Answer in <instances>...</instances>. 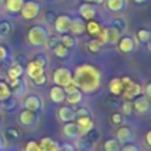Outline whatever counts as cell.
I'll return each mask as SVG.
<instances>
[{
  "mask_svg": "<svg viewBox=\"0 0 151 151\" xmlns=\"http://www.w3.org/2000/svg\"><path fill=\"white\" fill-rule=\"evenodd\" d=\"M73 82L82 93H94L101 86V73L94 65L81 64L74 69Z\"/></svg>",
  "mask_w": 151,
  "mask_h": 151,
  "instance_id": "obj_1",
  "label": "cell"
},
{
  "mask_svg": "<svg viewBox=\"0 0 151 151\" xmlns=\"http://www.w3.org/2000/svg\"><path fill=\"white\" fill-rule=\"evenodd\" d=\"M48 36H49V31L47 29V27L37 24L28 29L27 40L32 47H42Z\"/></svg>",
  "mask_w": 151,
  "mask_h": 151,
  "instance_id": "obj_2",
  "label": "cell"
},
{
  "mask_svg": "<svg viewBox=\"0 0 151 151\" xmlns=\"http://www.w3.org/2000/svg\"><path fill=\"white\" fill-rule=\"evenodd\" d=\"M19 13L21 15V17H23L24 20L32 21L40 16V13H41V5L37 1H33V0L24 1L23 7H21V11Z\"/></svg>",
  "mask_w": 151,
  "mask_h": 151,
  "instance_id": "obj_3",
  "label": "cell"
},
{
  "mask_svg": "<svg viewBox=\"0 0 151 151\" xmlns=\"http://www.w3.org/2000/svg\"><path fill=\"white\" fill-rule=\"evenodd\" d=\"M52 81L56 86H66L68 83H70L73 81V73H72L70 69L68 68H57L53 70L52 73Z\"/></svg>",
  "mask_w": 151,
  "mask_h": 151,
  "instance_id": "obj_4",
  "label": "cell"
},
{
  "mask_svg": "<svg viewBox=\"0 0 151 151\" xmlns=\"http://www.w3.org/2000/svg\"><path fill=\"white\" fill-rule=\"evenodd\" d=\"M19 123H20L23 127H33L39 123V115L37 113L31 111V110L23 109L20 113H19Z\"/></svg>",
  "mask_w": 151,
  "mask_h": 151,
  "instance_id": "obj_5",
  "label": "cell"
},
{
  "mask_svg": "<svg viewBox=\"0 0 151 151\" xmlns=\"http://www.w3.org/2000/svg\"><path fill=\"white\" fill-rule=\"evenodd\" d=\"M115 137H117L115 139L119 142L121 146L127 145V143H133V142L135 141V133H134V130L131 127H129V126H119Z\"/></svg>",
  "mask_w": 151,
  "mask_h": 151,
  "instance_id": "obj_6",
  "label": "cell"
},
{
  "mask_svg": "<svg viewBox=\"0 0 151 151\" xmlns=\"http://www.w3.org/2000/svg\"><path fill=\"white\" fill-rule=\"evenodd\" d=\"M117 47H118V50L123 55H129V53H133L137 48V41L134 37L129 36V35H125V36L119 37L117 42Z\"/></svg>",
  "mask_w": 151,
  "mask_h": 151,
  "instance_id": "obj_7",
  "label": "cell"
},
{
  "mask_svg": "<svg viewBox=\"0 0 151 151\" xmlns=\"http://www.w3.org/2000/svg\"><path fill=\"white\" fill-rule=\"evenodd\" d=\"M141 94H143V86L133 81L130 85L123 89L122 94H121V98H122L123 101H133L134 98H137V97L141 96Z\"/></svg>",
  "mask_w": 151,
  "mask_h": 151,
  "instance_id": "obj_8",
  "label": "cell"
},
{
  "mask_svg": "<svg viewBox=\"0 0 151 151\" xmlns=\"http://www.w3.org/2000/svg\"><path fill=\"white\" fill-rule=\"evenodd\" d=\"M11 89V94H12L13 98H21V97L25 96L27 93V83L23 78H16V80H12L9 83H8Z\"/></svg>",
  "mask_w": 151,
  "mask_h": 151,
  "instance_id": "obj_9",
  "label": "cell"
},
{
  "mask_svg": "<svg viewBox=\"0 0 151 151\" xmlns=\"http://www.w3.org/2000/svg\"><path fill=\"white\" fill-rule=\"evenodd\" d=\"M70 21L72 17L68 15H58L56 16L55 21H53V25H55V29L58 35H64L69 32V27H70Z\"/></svg>",
  "mask_w": 151,
  "mask_h": 151,
  "instance_id": "obj_10",
  "label": "cell"
},
{
  "mask_svg": "<svg viewBox=\"0 0 151 151\" xmlns=\"http://www.w3.org/2000/svg\"><path fill=\"white\" fill-rule=\"evenodd\" d=\"M131 104H133V110H135L138 114H146L150 110V99L146 98L143 94L134 98Z\"/></svg>",
  "mask_w": 151,
  "mask_h": 151,
  "instance_id": "obj_11",
  "label": "cell"
},
{
  "mask_svg": "<svg viewBox=\"0 0 151 151\" xmlns=\"http://www.w3.org/2000/svg\"><path fill=\"white\" fill-rule=\"evenodd\" d=\"M24 109L31 110V111H40L42 107V99L36 94H29L25 99H24Z\"/></svg>",
  "mask_w": 151,
  "mask_h": 151,
  "instance_id": "obj_12",
  "label": "cell"
},
{
  "mask_svg": "<svg viewBox=\"0 0 151 151\" xmlns=\"http://www.w3.org/2000/svg\"><path fill=\"white\" fill-rule=\"evenodd\" d=\"M78 12H80L81 19H82V20H85V21L94 20V17H96V15H97L96 7H94L91 3H85V1L80 5Z\"/></svg>",
  "mask_w": 151,
  "mask_h": 151,
  "instance_id": "obj_13",
  "label": "cell"
},
{
  "mask_svg": "<svg viewBox=\"0 0 151 151\" xmlns=\"http://www.w3.org/2000/svg\"><path fill=\"white\" fill-rule=\"evenodd\" d=\"M25 72H27L28 77L31 78L32 81L36 80V78H39V77H41L42 74H45V69L42 68L41 65H39L37 63H35V61H29V63H27Z\"/></svg>",
  "mask_w": 151,
  "mask_h": 151,
  "instance_id": "obj_14",
  "label": "cell"
},
{
  "mask_svg": "<svg viewBox=\"0 0 151 151\" xmlns=\"http://www.w3.org/2000/svg\"><path fill=\"white\" fill-rule=\"evenodd\" d=\"M63 135L65 137L66 139H76L80 138V130H78L77 125H76V122H66L64 123L63 126Z\"/></svg>",
  "mask_w": 151,
  "mask_h": 151,
  "instance_id": "obj_15",
  "label": "cell"
},
{
  "mask_svg": "<svg viewBox=\"0 0 151 151\" xmlns=\"http://www.w3.org/2000/svg\"><path fill=\"white\" fill-rule=\"evenodd\" d=\"M85 20L81 17H74L70 21V27H69V33L73 36H81L85 33Z\"/></svg>",
  "mask_w": 151,
  "mask_h": 151,
  "instance_id": "obj_16",
  "label": "cell"
},
{
  "mask_svg": "<svg viewBox=\"0 0 151 151\" xmlns=\"http://www.w3.org/2000/svg\"><path fill=\"white\" fill-rule=\"evenodd\" d=\"M106 8L113 13H122L127 7V0H105Z\"/></svg>",
  "mask_w": 151,
  "mask_h": 151,
  "instance_id": "obj_17",
  "label": "cell"
},
{
  "mask_svg": "<svg viewBox=\"0 0 151 151\" xmlns=\"http://www.w3.org/2000/svg\"><path fill=\"white\" fill-rule=\"evenodd\" d=\"M76 125H77L78 130H80V135H85L89 130L94 127V122L91 118L89 117H81L76 118Z\"/></svg>",
  "mask_w": 151,
  "mask_h": 151,
  "instance_id": "obj_18",
  "label": "cell"
},
{
  "mask_svg": "<svg viewBox=\"0 0 151 151\" xmlns=\"http://www.w3.org/2000/svg\"><path fill=\"white\" fill-rule=\"evenodd\" d=\"M65 91H64V88L61 86H52L49 90V98L53 104H61V102L65 101Z\"/></svg>",
  "mask_w": 151,
  "mask_h": 151,
  "instance_id": "obj_19",
  "label": "cell"
},
{
  "mask_svg": "<svg viewBox=\"0 0 151 151\" xmlns=\"http://www.w3.org/2000/svg\"><path fill=\"white\" fill-rule=\"evenodd\" d=\"M39 146L42 151H60V143L49 137H44L39 142Z\"/></svg>",
  "mask_w": 151,
  "mask_h": 151,
  "instance_id": "obj_20",
  "label": "cell"
},
{
  "mask_svg": "<svg viewBox=\"0 0 151 151\" xmlns=\"http://www.w3.org/2000/svg\"><path fill=\"white\" fill-rule=\"evenodd\" d=\"M58 118L63 121L64 123L66 122H74L76 121V113L74 109H72L70 106H63L58 109Z\"/></svg>",
  "mask_w": 151,
  "mask_h": 151,
  "instance_id": "obj_21",
  "label": "cell"
},
{
  "mask_svg": "<svg viewBox=\"0 0 151 151\" xmlns=\"http://www.w3.org/2000/svg\"><path fill=\"white\" fill-rule=\"evenodd\" d=\"M105 31V44H111V45H117L118 40L121 37V33L114 29L113 27H107V28H104Z\"/></svg>",
  "mask_w": 151,
  "mask_h": 151,
  "instance_id": "obj_22",
  "label": "cell"
},
{
  "mask_svg": "<svg viewBox=\"0 0 151 151\" xmlns=\"http://www.w3.org/2000/svg\"><path fill=\"white\" fill-rule=\"evenodd\" d=\"M101 29H102V27L99 25V23L96 20H89L85 23V32L89 35V36L93 37V39H97V37H98Z\"/></svg>",
  "mask_w": 151,
  "mask_h": 151,
  "instance_id": "obj_23",
  "label": "cell"
},
{
  "mask_svg": "<svg viewBox=\"0 0 151 151\" xmlns=\"http://www.w3.org/2000/svg\"><path fill=\"white\" fill-rule=\"evenodd\" d=\"M123 89H125V86H123L122 81H121V77H114V78H111V80H110V82H109V91H110V94L121 97Z\"/></svg>",
  "mask_w": 151,
  "mask_h": 151,
  "instance_id": "obj_24",
  "label": "cell"
},
{
  "mask_svg": "<svg viewBox=\"0 0 151 151\" xmlns=\"http://www.w3.org/2000/svg\"><path fill=\"white\" fill-rule=\"evenodd\" d=\"M110 27L117 29V31L122 35L127 31V21H126V19L122 17V16H117V17H114L110 21Z\"/></svg>",
  "mask_w": 151,
  "mask_h": 151,
  "instance_id": "obj_25",
  "label": "cell"
},
{
  "mask_svg": "<svg viewBox=\"0 0 151 151\" xmlns=\"http://www.w3.org/2000/svg\"><path fill=\"white\" fill-rule=\"evenodd\" d=\"M25 0H4L5 9L9 13H19Z\"/></svg>",
  "mask_w": 151,
  "mask_h": 151,
  "instance_id": "obj_26",
  "label": "cell"
},
{
  "mask_svg": "<svg viewBox=\"0 0 151 151\" xmlns=\"http://www.w3.org/2000/svg\"><path fill=\"white\" fill-rule=\"evenodd\" d=\"M77 141V147L78 150H82V151H90L94 149V146H96V143H94L91 139H89L86 135H81L78 139H76Z\"/></svg>",
  "mask_w": 151,
  "mask_h": 151,
  "instance_id": "obj_27",
  "label": "cell"
},
{
  "mask_svg": "<svg viewBox=\"0 0 151 151\" xmlns=\"http://www.w3.org/2000/svg\"><path fill=\"white\" fill-rule=\"evenodd\" d=\"M82 99H83V93L80 90V89H77V90L73 91V93L66 94V97H65V102L68 105H70V106L78 105Z\"/></svg>",
  "mask_w": 151,
  "mask_h": 151,
  "instance_id": "obj_28",
  "label": "cell"
},
{
  "mask_svg": "<svg viewBox=\"0 0 151 151\" xmlns=\"http://www.w3.org/2000/svg\"><path fill=\"white\" fill-rule=\"evenodd\" d=\"M60 44H63L68 49H73L77 45V40H76V36H73V35H70L68 32V33H64L60 36Z\"/></svg>",
  "mask_w": 151,
  "mask_h": 151,
  "instance_id": "obj_29",
  "label": "cell"
},
{
  "mask_svg": "<svg viewBox=\"0 0 151 151\" xmlns=\"http://www.w3.org/2000/svg\"><path fill=\"white\" fill-rule=\"evenodd\" d=\"M23 73H24V66L15 63L8 69L7 76H8V78H9V81H12V80H16V78H20L21 76H23Z\"/></svg>",
  "mask_w": 151,
  "mask_h": 151,
  "instance_id": "obj_30",
  "label": "cell"
},
{
  "mask_svg": "<svg viewBox=\"0 0 151 151\" xmlns=\"http://www.w3.org/2000/svg\"><path fill=\"white\" fill-rule=\"evenodd\" d=\"M1 109L4 110L5 113H13L17 109V99L13 98V97H9V98L1 101Z\"/></svg>",
  "mask_w": 151,
  "mask_h": 151,
  "instance_id": "obj_31",
  "label": "cell"
},
{
  "mask_svg": "<svg viewBox=\"0 0 151 151\" xmlns=\"http://www.w3.org/2000/svg\"><path fill=\"white\" fill-rule=\"evenodd\" d=\"M12 31H13V27H12V24H11V21L5 20V19L0 20V39L8 37L12 33Z\"/></svg>",
  "mask_w": 151,
  "mask_h": 151,
  "instance_id": "obj_32",
  "label": "cell"
},
{
  "mask_svg": "<svg viewBox=\"0 0 151 151\" xmlns=\"http://www.w3.org/2000/svg\"><path fill=\"white\" fill-rule=\"evenodd\" d=\"M135 37H137V40H138V42H141V44H147L151 39V32L147 28H141L137 31Z\"/></svg>",
  "mask_w": 151,
  "mask_h": 151,
  "instance_id": "obj_33",
  "label": "cell"
},
{
  "mask_svg": "<svg viewBox=\"0 0 151 151\" xmlns=\"http://www.w3.org/2000/svg\"><path fill=\"white\" fill-rule=\"evenodd\" d=\"M105 104H106V106L110 107V109H115V110H117V109H121L122 101H121L119 96H113V94H110V96L105 99Z\"/></svg>",
  "mask_w": 151,
  "mask_h": 151,
  "instance_id": "obj_34",
  "label": "cell"
},
{
  "mask_svg": "<svg viewBox=\"0 0 151 151\" xmlns=\"http://www.w3.org/2000/svg\"><path fill=\"white\" fill-rule=\"evenodd\" d=\"M21 135H23L21 131L17 130V129H15V127L7 129L4 133V138L8 139V141H19V139L21 138Z\"/></svg>",
  "mask_w": 151,
  "mask_h": 151,
  "instance_id": "obj_35",
  "label": "cell"
},
{
  "mask_svg": "<svg viewBox=\"0 0 151 151\" xmlns=\"http://www.w3.org/2000/svg\"><path fill=\"white\" fill-rule=\"evenodd\" d=\"M60 44V36L58 35H49V36L47 37V40H45L44 45L47 47V49H50L53 50L57 45Z\"/></svg>",
  "mask_w": 151,
  "mask_h": 151,
  "instance_id": "obj_36",
  "label": "cell"
},
{
  "mask_svg": "<svg viewBox=\"0 0 151 151\" xmlns=\"http://www.w3.org/2000/svg\"><path fill=\"white\" fill-rule=\"evenodd\" d=\"M104 151H121V145L117 139H107L104 142Z\"/></svg>",
  "mask_w": 151,
  "mask_h": 151,
  "instance_id": "obj_37",
  "label": "cell"
},
{
  "mask_svg": "<svg viewBox=\"0 0 151 151\" xmlns=\"http://www.w3.org/2000/svg\"><path fill=\"white\" fill-rule=\"evenodd\" d=\"M9 97H12L9 86H8V83L5 81L0 80V101H4V99L9 98Z\"/></svg>",
  "mask_w": 151,
  "mask_h": 151,
  "instance_id": "obj_38",
  "label": "cell"
},
{
  "mask_svg": "<svg viewBox=\"0 0 151 151\" xmlns=\"http://www.w3.org/2000/svg\"><path fill=\"white\" fill-rule=\"evenodd\" d=\"M110 121H111V123L115 126H122L123 123H125V115L121 111H114L110 115Z\"/></svg>",
  "mask_w": 151,
  "mask_h": 151,
  "instance_id": "obj_39",
  "label": "cell"
},
{
  "mask_svg": "<svg viewBox=\"0 0 151 151\" xmlns=\"http://www.w3.org/2000/svg\"><path fill=\"white\" fill-rule=\"evenodd\" d=\"M53 53H55V56L58 58H65L69 56V49L64 47L63 44H58L57 47L53 49Z\"/></svg>",
  "mask_w": 151,
  "mask_h": 151,
  "instance_id": "obj_40",
  "label": "cell"
},
{
  "mask_svg": "<svg viewBox=\"0 0 151 151\" xmlns=\"http://www.w3.org/2000/svg\"><path fill=\"white\" fill-rule=\"evenodd\" d=\"M101 47H102V44L98 39H91L88 42V50L90 53H98L101 50Z\"/></svg>",
  "mask_w": 151,
  "mask_h": 151,
  "instance_id": "obj_41",
  "label": "cell"
},
{
  "mask_svg": "<svg viewBox=\"0 0 151 151\" xmlns=\"http://www.w3.org/2000/svg\"><path fill=\"white\" fill-rule=\"evenodd\" d=\"M32 61L37 63L39 65H41L44 69H47L48 68V64H49V58L47 57V55H42V53H39V55H36Z\"/></svg>",
  "mask_w": 151,
  "mask_h": 151,
  "instance_id": "obj_42",
  "label": "cell"
},
{
  "mask_svg": "<svg viewBox=\"0 0 151 151\" xmlns=\"http://www.w3.org/2000/svg\"><path fill=\"white\" fill-rule=\"evenodd\" d=\"M121 110H122L123 115H131L133 114V104L131 101H123L122 105H121Z\"/></svg>",
  "mask_w": 151,
  "mask_h": 151,
  "instance_id": "obj_43",
  "label": "cell"
},
{
  "mask_svg": "<svg viewBox=\"0 0 151 151\" xmlns=\"http://www.w3.org/2000/svg\"><path fill=\"white\" fill-rule=\"evenodd\" d=\"M74 113H76V118H81V117H89V118H91V117H93V115H91V111L86 106L78 107L77 110H74Z\"/></svg>",
  "mask_w": 151,
  "mask_h": 151,
  "instance_id": "obj_44",
  "label": "cell"
},
{
  "mask_svg": "<svg viewBox=\"0 0 151 151\" xmlns=\"http://www.w3.org/2000/svg\"><path fill=\"white\" fill-rule=\"evenodd\" d=\"M85 135L88 137L89 139H91L94 143H97V142L101 139V133H99V130H97V129H94V127L91 129V130H89Z\"/></svg>",
  "mask_w": 151,
  "mask_h": 151,
  "instance_id": "obj_45",
  "label": "cell"
},
{
  "mask_svg": "<svg viewBox=\"0 0 151 151\" xmlns=\"http://www.w3.org/2000/svg\"><path fill=\"white\" fill-rule=\"evenodd\" d=\"M25 151H42L39 146V142L36 141H28L25 145Z\"/></svg>",
  "mask_w": 151,
  "mask_h": 151,
  "instance_id": "obj_46",
  "label": "cell"
},
{
  "mask_svg": "<svg viewBox=\"0 0 151 151\" xmlns=\"http://www.w3.org/2000/svg\"><path fill=\"white\" fill-rule=\"evenodd\" d=\"M121 151H139V147L135 146L134 143H127L121 146Z\"/></svg>",
  "mask_w": 151,
  "mask_h": 151,
  "instance_id": "obj_47",
  "label": "cell"
},
{
  "mask_svg": "<svg viewBox=\"0 0 151 151\" xmlns=\"http://www.w3.org/2000/svg\"><path fill=\"white\" fill-rule=\"evenodd\" d=\"M77 86H76V83L72 81L70 83H68L66 86H64V91H65V94H69V93H73V91L77 90Z\"/></svg>",
  "mask_w": 151,
  "mask_h": 151,
  "instance_id": "obj_48",
  "label": "cell"
},
{
  "mask_svg": "<svg viewBox=\"0 0 151 151\" xmlns=\"http://www.w3.org/2000/svg\"><path fill=\"white\" fill-rule=\"evenodd\" d=\"M33 82H35V85H37V86L45 85V83H47V74H42L41 77H39V78H36V80H33Z\"/></svg>",
  "mask_w": 151,
  "mask_h": 151,
  "instance_id": "obj_49",
  "label": "cell"
},
{
  "mask_svg": "<svg viewBox=\"0 0 151 151\" xmlns=\"http://www.w3.org/2000/svg\"><path fill=\"white\" fill-rule=\"evenodd\" d=\"M60 151H76V147L72 143H63L60 145Z\"/></svg>",
  "mask_w": 151,
  "mask_h": 151,
  "instance_id": "obj_50",
  "label": "cell"
},
{
  "mask_svg": "<svg viewBox=\"0 0 151 151\" xmlns=\"http://www.w3.org/2000/svg\"><path fill=\"white\" fill-rule=\"evenodd\" d=\"M8 58V50L5 47H3V45H0V61H4Z\"/></svg>",
  "mask_w": 151,
  "mask_h": 151,
  "instance_id": "obj_51",
  "label": "cell"
},
{
  "mask_svg": "<svg viewBox=\"0 0 151 151\" xmlns=\"http://www.w3.org/2000/svg\"><path fill=\"white\" fill-rule=\"evenodd\" d=\"M143 91H145V97L150 99L151 98V83H147V85L145 86Z\"/></svg>",
  "mask_w": 151,
  "mask_h": 151,
  "instance_id": "obj_52",
  "label": "cell"
},
{
  "mask_svg": "<svg viewBox=\"0 0 151 151\" xmlns=\"http://www.w3.org/2000/svg\"><path fill=\"white\" fill-rule=\"evenodd\" d=\"M16 64H19V65H27V60L25 58L23 57V56H17V57H16V61H15Z\"/></svg>",
  "mask_w": 151,
  "mask_h": 151,
  "instance_id": "obj_53",
  "label": "cell"
},
{
  "mask_svg": "<svg viewBox=\"0 0 151 151\" xmlns=\"http://www.w3.org/2000/svg\"><path fill=\"white\" fill-rule=\"evenodd\" d=\"M85 3H91V4H97V5H102L105 4V0H83Z\"/></svg>",
  "mask_w": 151,
  "mask_h": 151,
  "instance_id": "obj_54",
  "label": "cell"
},
{
  "mask_svg": "<svg viewBox=\"0 0 151 151\" xmlns=\"http://www.w3.org/2000/svg\"><path fill=\"white\" fill-rule=\"evenodd\" d=\"M146 143H147V146H151V131L149 130V131H147V133H146Z\"/></svg>",
  "mask_w": 151,
  "mask_h": 151,
  "instance_id": "obj_55",
  "label": "cell"
},
{
  "mask_svg": "<svg viewBox=\"0 0 151 151\" xmlns=\"http://www.w3.org/2000/svg\"><path fill=\"white\" fill-rule=\"evenodd\" d=\"M4 147H5V139H4V137L0 134V151L4 150Z\"/></svg>",
  "mask_w": 151,
  "mask_h": 151,
  "instance_id": "obj_56",
  "label": "cell"
},
{
  "mask_svg": "<svg viewBox=\"0 0 151 151\" xmlns=\"http://www.w3.org/2000/svg\"><path fill=\"white\" fill-rule=\"evenodd\" d=\"M134 3H137V4H145V3H147L149 0H133Z\"/></svg>",
  "mask_w": 151,
  "mask_h": 151,
  "instance_id": "obj_57",
  "label": "cell"
},
{
  "mask_svg": "<svg viewBox=\"0 0 151 151\" xmlns=\"http://www.w3.org/2000/svg\"><path fill=\"white\" fill-rule=\"evenodd\" d=\"M3 125V115H1V113H0V126Z\"/></svg>",
  "mask_w": 151,
  "mask_h": 151,
  "instance_id": "obj_58",
  "label": "cell"
},
{
  "mask_svg": "<svg viewBox=\"0 0 151 151\" xmlns=\"http://www.w3.org/2000/svg\"><path fill=\"white\" fill-rule=\"evenodd\" d=\"M3 4H4V0H0V7H1Z\"/></svg>",
  "mask_w": 151,
  "mask_h": 151,
  "instance_id": "obj_59",
  "label": "cell"
},
{
  "mask_svg": "<svg viewBox=\"0 0 151 151\" xmlns=\"http://www.w3.org/2000/svg\"><path fill=\"white\" fill-rule=\"evenodd\" d=\"M0 109H1V101H0Z\"/></svg>",
  "mask_w": 151,
  "mask_h": 151,
  "instance_id": "obj_60",
  "label": "cell"
},
{
  "mask_svg": "<svg viewBox=\"0 0 151 151\" xmlns=\"http://www.w3.org/2000/svg\"><path fill=\"white\" fill-rule=\"evenodd\" d=\"M78 151H82V150H78Z\"/></svg>",
  "mask_w": 151,
  "mask_h": 151,
  "instance_id": "obj_61",
  "label": "cell"
},
{
  "mask_svg": "<svg viewBox=\"0 0 151 151\" xmlns=\"http://www.w3.org/2000/svg\"><path fill=\"white\" fill-rule=\"evenodd\" d=\"M0 63H1V61H0Z\"/></svg>",
  "mask_w": 151,
  "mask_h": 151,
  "instance_id": "obj_62",
  "label": "cell"
},
{
  "mask_svg": "<svg viewBox=\"0 0 151 151\" xmlns=\"http://www.w3.org/2000/svg\"><path fill=\"white\" fill-rule=\"evenodd\" d=\"M68 1H69V0H68Z\"/></svg>",
  "mask_w": 151,
  "mask_h": 151,
  "instance_id": "obj_63",
  "label": "cell"
}]
</instances>
